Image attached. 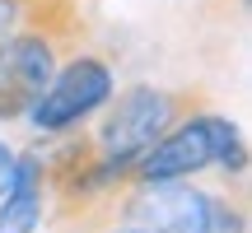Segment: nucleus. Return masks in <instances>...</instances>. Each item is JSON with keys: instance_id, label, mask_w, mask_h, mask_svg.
<instances>
[{"instance_id": "obj_1", "label": "nucleus", "mask_w": 252, "mask_h": 233, "mask_svg": "<svg viewBox=\"0 0 252 233\" xmlns=\"http://www.w3.org/2000/svg\"><path fill=\"white\" fill-rule=\"evenodd\" d=\"M65 224H131L145 233H248L243 196L210 191L196 177L145 182L103 196L98 205L70 215Z\"/></svg>"}, {"instance_id": "obj_2", "label": "nucleus", "mask_w": 252, "mask_h": 233, "mask_svg": "<svg viewBox=\"0 0 252 233\" xmlns=\"http://www.w3.org/2000/svg\"><path fill=\"white\" fill-rule=\"evenodd\" d=\"M89 24L80 0H28L14 33L0 42V121H24L56 65L80 52Z\"/></svg>"}, {"instance_id": "obj_3", "label": "nucleus", "mask_w": 252, "mask_h": 233, "mask_svg": "<svg viewBox=\"0 0 252 233\" xmlns=\"http://www.w3.org/2000/svg\"><path fill=\"white\" fill-rule=\"evenodd\" d=\"M224 173V177L243 182L248 173V140L229 116L196 108L178 126L159 135L140 159L126 168L122 187H145V182H178V177H201V173Z\"/></svg>"}, {"instance_id": "obj_4", "label": "nucleus", "mask_w": 252, "mask_h": 233, "mask_svg": "<svg viewBox=\"0 0 252 233\" xmlns=\"http://www.w3.org/2000/svg\"><path fill=\"white\" fill-rule=\"evenodd\" d=\"M117 93V70H112L108 56L98 52H70L56 75L47 80V89L37 93V103L28 108L24 121L33 126L37 135H65L75 126H84L103 103Z\"/></svg>"}, {"instance_id": "obj_5", "label": "nucleus", "mask_w": 252, "mask_h": 233, "mask_svg": "<svg viewBox=\"0 0 252 233\" xmlns=\"http://www.w3.org/2000/svg\"><path fill=\"white\" fill-rule=\"evenodd\" d=\"M0 205V233H37L47 205V168L42 154H14V177L5 187Z\"/></svg>"}, {"instance_id": "obj_6", "label": "nucleus", "mask_w": 252, "mask_h": 233, "mask_svg": "<svg viewBox=\"0 0 252 233\" xmlns=\"http://www.w3.org/2000/svg\"><path fill=\"white\" fill-rule=\"evenodd\" d=\"M24 5L28 0H0V42H5V37L14 33V24L24 19Z\"/></svg>"}, {"instance_id": "obj_7", "label": "nucleus", "mask_w": 252, "mask_h": 233, "mask_svg": "<svg viewBox=\"0 0 252 233\" xmlns=\"http://www.w3.org/2000/svg\"><path fill=\"white\" fill-rule=\"evenodd\" d=\"M9 177H14V149H9V145L0 140V196H5V187H9Z\"/></svg>"}, {"instance_id": "obj_8", "label": "nucleus", "mask_w": 252, "mask_h": 233, "mask_svg": "<svg viewBox=\"0 0 252 233\" xmlns=\"http://www.w3.org/2000/svg\"><path fill=\"white\" fill-rule=\"evenodd\" d=\"M75 233H145V229H131V224H70Z\"/></svg>"}]
</instances>
